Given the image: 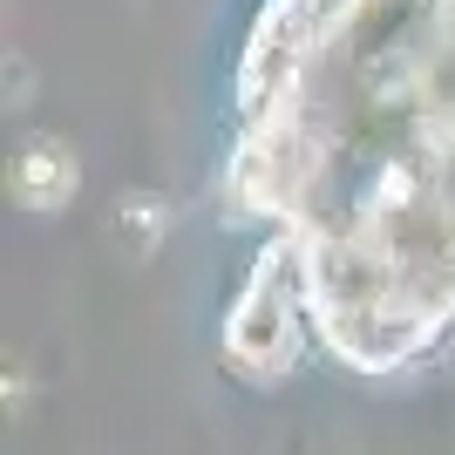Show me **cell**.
I'll use <instances>...</instances> for the list:
<instances>
[{
	"instance_id": "obj_1",
	"label": "cell",
	"mask_w": 455,
	"mask_h": 455,
	"mask_svg": "<svg viewBox=\"0 0 455 455\" xmlns=\"http://www.w3.org/2000/svg\"><path fill=\"white\" fill-rule=\"evenodd\" d=\"M225 347H231L245 367H279V361H292V306H285V266H279V251H266V259H259V272H251V285L238 292L231 326H225Z\"/></svg>"
},
{
	"instance_id": "obj_2",
	"label": "cell",
	"mask_w": 455,
	"mask_h": 455,
	"mask_svg": "<svg viewBox=\"0 0 455 455\" xmlns=\"http://www.w3.org/2000/svg\"><path fill=\"white\" fill-rule=\"evenodd\" d=\"M76 184H82V171H76V150H68L61 136H28V143H20V156H14V197L28 211L68 204Z\"/></svg>"
},
{
	"instance_id": "obj_3",
	"label": "cell",
	"mask_w": 455,
	"mask_h": 455,
	"mask_svg": "<svg viewBox=\"0 0 455 455\" xmlns=\"http://www.w3.org/2000/svg\"><path fill=\"white\" fill-rule=\"evenodd\" d=\"M164 231H171V204H164L156 190H130V197H116L109 238L123 245V259H156Z\"/></svg>"
}]
</instances>
